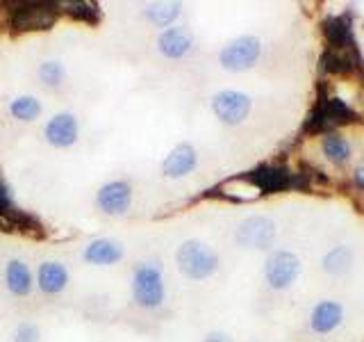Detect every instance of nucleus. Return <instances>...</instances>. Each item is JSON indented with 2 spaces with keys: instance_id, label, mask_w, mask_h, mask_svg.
I'll return each mask as SVG.
<instances>
[{
  "instance_id": "obj_1",
  "label": "nucleus",
  "mask_w": 364,
  "mask_h": 342,
  "mask_svg": "<svg viewBox=\"0 0 364 342\" xmlns=\"http://www.w3.org/2000/svg\"><path fill=\"white\" fill-rule=\"evenodd\" d=\"M176 260H178L180 271L185 274V276L196 279V281L212 276L216 267H219V258H216V254L208 244L198 242V239H189V242L182 244L176 254Z\"/></svg>"
},
{
  "instance_id": "obj_2",
  "label": "nucleus",
  "mask_w": 364,
  "mask_h": 342,
  "mask_svg": "<svg viewBox=\"0 0 364 342\" xmlns=\"http://www.w3.org/2000/svg\"><path fill=\"white\" fill-rule=\"evenodd\" d=\"M132 294L134 301L144 308H157L164 301V281L162 271L155 265H141L134 269L132 276Z\"/></svg>"
},
{
  "instance_id": "obj_3",
  "label": "nucleus",
  "mask_w": 364,
  "mask_h": 342,
  "mask_svg": "<svg viewBox=\"0 0 364 342\" xmlns=\"http://www.w3.org/2000/svg\"><path fill=\"white\" fill-rule=\"evenodd\" d=\"M262 53V41L253 34H246V37H237L228 46H223V51L219 53V62L228 71H246L250 68Z\"/></svg>"
},
{
  "instance_id": "obj_4",
  "label": "nucleus",
  "mask_w": 364,
  "mask_h": 342,
  "mask_svg": "<svg viewBox=\"0 0 364 342\" xmlns=\"http://www.w3.org/2000/svg\"><path fill=\"white\" fill-rule=\"evenodd\" d=\"M60 9L53 3H23L11 11V26L16 30H48L55 26Z\"/></svg>"
},
{
  "instance_id": "obj_5",
  "label": "nucleus",
  "mask_w": 364,
  "mask_h": 342,
  "mask_svg": "<svg viewBox=\"0 0 364 342\" xmlns=\"http://www.w3.org/2000/svg\"><path fill=\"white\" fill-rule=\"evenodd\" d=\"M264 274H267V281H269L271 288L284 290L299 279L301 260L296 258V254H291V251H276V254L269 256Z\"/></svg>"
},
{
  "instance_id": "obj_6",
  "label": "nucleus",
  "mask_w": 364,
  "mask_h": 342,
  "mask_svg": "<svg viewBox=\"0 0 364 342\" xmlns=\"http://www.w3.org/2000/svg\"><path fill=\"white\" fill-rule=\"evenodd\" d=\"M212 110H214V114L223 123L237 125V123H242L248 117L250 98L246 94H242V91L223 89V91H219V94L212 98Z\"/></svg>"
},
{
  "instance_id": "obj_7",
  "label": "nucleus",
  "mask_w": 364,
  "mask_h": 342,
  "mask_svg": "<svg viewBox=\"0 0 364 342\" xmlns=\"http://www.w3.org/2000/svg\"><path fill=\"white\" fill-rule=\"evenodd\" d=\"M237 242L250 249H267L276 239V224L267 217H248L237 228Z\"/></svg>"
},
{
  "instance_id": "obj_8",
  "label": "nucleus",
  "mask_w": 364,
  "mask_h": 342,
  "mask_svg": "<svg viewBox=\"0 0 364 342\" xmlns=\"http://www.w3.org/2000/svg\"><path fill=\"white\" fill-rule=\"evenodd\" d=\"M98 208L107 214H123L130 208L132 190L125 180H112L107 185H102L98 192Z\"/></svg>"
},
{
  "instance_id": "obj_9",
  "label": "nucleus",
  "mask_w": 364,
  "mask_h": 342,
  "mask_svg": "<svg viewBox=\"0 0 364 342\" xmlns=\"http://www.w3.org/2000/svg\"><path fill=\"white\" fill-rule=\"evenodd\" d=\"M350 117H353V112L339 98H326L316 105L310 123H307V128L326 130V128H333V125L350 121Z\"/></svg>"
},
{
  "instance_id": "obj_10",
  "label": "nucleus",
  "mask_w": 364,
  "mask_h": 342,
  "mask_svg": "<svg viewBox=\"0 0 364 342\" xmlns=\"http://www.w3.org/2000/svg\"><path fill=\"white\" fill-rule=\"evenodd\" d=\"M46 140L57 148H66L77 140V121L73 114H57L46 125Z\"/></svg>"
},
{
  "instance_id": "obj_11",
  "label": "nucleus",
  "mask_w": 364,
  "mask_h": 342,
  "mask_svg": "<svg viewBox=\"0 0 364 342\" xmlns=\"http://www.w3.org/2000/svg\"><path fill=\"white\" fill-rule=\"evenodd\" d=\"M159 51L168 60H178V57L187 55L193 46V37L187 28H166L157 39Z\"/></svg>"
},
{
  "instance_id": "obj_12",
  "label": "nucleus",
  "mask_w": 364,
  "mask_h": 342,
  "mask_svg": "<svg viewBox=\"0 0 364 342\" xmlns=\"http://www.w3.org/2000/svg\"><path fill=\"white\" fill-rule=\"evenodd\" d=\"M196 167V151H193L191 144H178L173 151H171L164 160V174L171 178H180L187 176L189 171Z\"/></svg>"
},
{
  "instance_id": "obj_13",
  "label": "nucleus",
  "mask_w": 364,
  "mask_h": 342,
  "mask_svg": "<svg viewBox=\"0 0 364 342\" xmlns=\"http://www.w3.org/2000/svg\"><path fill=\"white\" fill-rule=\"evenodd\" d=\"M123 258V247L114 239H96L85 251V260L94 265H114Z\"/></svg>"
},
{
  "instance_id": "obj_14",
  "label": "nucleus",
  "mask_w": 364,
  "mask_h": 342,
  "mask_svg": "<svg viewBox=\"0 0 364 342\" xmlns=\"http://www.w3.org/2000/svg\"><path fill=\"white\" fill-rule=\"evenodd\" d=\"M341 306L335 304V301H321L312 313V319L310 324L316 333H328V331H333L335 326H339L341 322Z\"/></svg>"
},
{
  "instance_id": "obj_15",
  "label": "nucleus",
  "mask_w": 364,
  "mask_h": 342,
  "mask_svg": "<svg viewBox=\"0 0 364 342\" xmlns=\"http://www.w3.org/2000/svg\"><path fill=\"white\" fill-rule=\"evenodd\" d=\"M68 274L60 262H43L39 267V288L48 294H57L66 288Z\"/></svg>"
},
{
  "instance_id": "obj_16",
  "label": "nucleus",
  "mask_w": 364,
  "mask_h": 342,
  "mask_svg": "<svg viewBox=\"0 0 364 342\" xmlns=\"http://www.w3.org/2000/svg\"><path fill=\"white\" fill-rule=\"evenodd\" d=\"M5 281H7V288L18 296H26L32 290V274L26 267V262H21V260L7 262Z\"/></svg>"
},
{
  "instance_id": "obj_17",
  "label": "nucleus",
  "mask_w": 364,
  "mask_h": 342,
  "mask_svg": "<svg viewBox=\"0 0 364 342\" xmlns=\"http://www.w3.org/2000/svg\"><path fill=\"white\" fill-rule=\"evenodd\" d=\"M326 37L333 43L335 51H348L353 48V37H350V26L346 16H335L326 21Z\"/></svg>"
},
{
  "instance_id": "obj_18",
  "label": "nucleus",
  "mask_w": 364,
  "mask_h": 342,
  "mask_svg": "<svg viewBox=\"0 0 364 342\" xmlns=\"http://www.w3.org/2000/svg\"><path fill=\"white\" fill-rule=\"evenodd\" d=\"M180 14V5L178 3H157V5H148L146 11H144V16L153 23V26H159V28H164V26H171Z\"/></svg>"
},
{
  "instance_id": "obj_19",
  "label": "nucleus",
  "mask_w": 364,
  "mask_h": 342,
  "mask_svg": "<svg viewBox=\"0 0 364 342\" xmlns=\"http://www.w3.org/2000/svg\"><path fill=\"white\" fill-rule=\"evenodd\" d=\"M321 148H323V153L333 160V162L341 165V162H346V160L350 157V146L348 142L344 140V137H339L335 133H328L323 137V142H321Z\"/></svg>"
},
{
  "instance_id": "obj_20",
  "label": "nucleus",
  "mask_w": 364,
  "mask_h": 342,
  "mask_svg": "<svg viewBox=\"0 0 364 342\" xmlns=\"http://www.w3.org/2000/svg\"><path fill=\"white\" fill-rule=\"evenodd\" d=\"M353 262V254L346 247H335L323 256V269L328 274H344Z\"/></svg>"
},
{
  "instance_id": "obj_21",
  "label": "nucleus",
  "mask_w": 364,
  "mask_h": 342,
  "mask_svg": "<svg viewBox=\"0 0 364 342\" xmlns=\"http://www.w3.org/2000/svg\"><path fill=\"white\" fill-rule=\"evenodd\" d=\"M9 110H11V114H14V117L21 119V121H32V119H37V117H39L41 105H39V100H37V98H32V96H18L16 100H11Z\"/></svg>"
},
{
  "instance_id": "obj_22",
  "label": "nucleus",
  "mask_w": 364,
  "mask_h": 342,
  "mask_svg": "<svg viewBox=\"0 0 364 342\" xmlns=\"http://www.w3.org/2000/svg\"><path fill=\"white\" fill-rule=\"evenodd\" d=\"M253 180L257 182L259 190L276 192L287 185V174H282V171H276V169H267V171H257Z\"/></svg>"
},
{
  "instance_id": "obj_23",
  "label": "nucleus",
  "mask_w": 364,
  "mask_h": 342,
  "mask_svg": "<svg viewBox=\"0 0 364 342\" xmlns=\"http://www.w3.org/2000/svg\"><path fill=\"white\" fill-rule=\"evenodd\" d=\"M39 80L48 87H60L64 80V66L60 62H43L39 66Z\"/></svg>"
},
{
  "instance_id": "obj_24",
  "label": "nucleus",
  "mask_w": 364,
  "mask_h": 342,
  "mask_svg": "<svg viewBox=\"0 0 364 342\" xmlns=\"http://www.w3.org/2000/svg\"><path fill=\"white\" fill-rule=\"evenodd\" d=\"M64 7H66L68 14H73L77 19H85V21L98 19V7L94 3H66Z\"/></svg>"
},
{
  "instance_id": "obj_25",
  "label": "nucleus",
  "mask_w": 364,
  "mask_h": 342,
  "mask_svg": "<svg viewBox=\"0 0 364 342\" xmlns=\"http://www.w3.org/2000/svg\"><path fill=\"white\" fill-rule=\"evenodd\" d=\"M14 342H39V328L34 324H21L16 328Z\"/></svg>"
},
{
  "instance_id": "obj_26",
  "label": "nucleus",
  "mask_w": 364,
  "mask_h": 342,
  "mask_svg": "<svg viewBox=\"0 0 364 342\" xmlns=\"http://www.w3.org/2000/svg\"><path fill=\"white\" fill-rule=\"evenodd\" d=\"M203 342H232L230 338H228L225 333H210L208 338H205Z\"/></svg>"
},
{
  "instance_id": "obj_27",
  "label": "nucleus",
  "mask_w": 364,
  "mask_h": 342,
  "mask_svg": "<svg viewBox=\"0 0 364 342\" xmlns=\"http://www.w3.org/2000/svg\"><path fill=\"white\" fill-rule=\"evenodd\" d=\"M355 180H358V185H360V187H364V169H358Z\"/></svg>"
}]
</instances>
